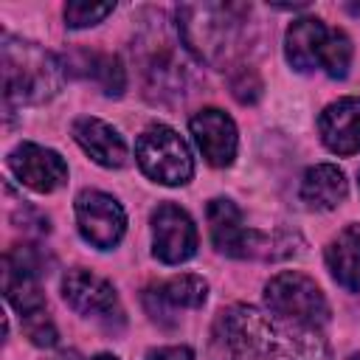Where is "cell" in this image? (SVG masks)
<instances>
[{"mask_svg": "<svg viewBox=\"0 0 360 360\" xmlns=\"http://www.w3.org/2000/svg\"><path fill=\"white\" fill-rule=\"evenodd\" d=\"M208 231H211V242L219 253L233 256V259H245L248 250V239H250V228L242 219V211L225 200L217 197L208 202Z\"/></svg>", "mask_w": 360, "mask_h": 360, "instance_id": "9a60e30c", "label": "cell"}, {"mask_svg": "<svg viewBox=\"0 0 360 360\" xmlns=\"http://www.w3.org/2000/svg\"><path fill=\"white\" fill-rule=\"evenodd\" d=\"M143 360H194V352L188 346H160L146 352Z\"/></svg>", "mask_w": 360, "mask_h": 360, "instance_id": "603a6c76", "label": "cell"}, {"mask_svg": "<svg viewBox=\"0 0 360 360\" xmlns=\"http://www.w3.org/2000/svg\"><path fill=\"white\" fill-rule=\"evenodd\" d=\"M231 93H233V98L242 101V104L259 101V96H262V79H259V73H256L253 68H239V70L231 76Z\"/></svg>", "mask_w": 360, "mask_h": 360, "instance_id": "44dd1931", "label": "cell"}, {"mask_svg": "<svg viewBox=\"0 0 360 360\" xmlns=\"http://www.w3.org/2000/svg\"><path fill=\"white\" fill-rule=\"evenodd\" d=\"M284 56L298 73L323 70L329 79H343L352 65V39L318 17H301L287 28Z\"/></svg>", "mask_w": 360, "mask_h": 360, "instance_id": "277c9868", "label": "cell"}, {"mask_svg": "<svg viewBox=\"0 0 360 360\" xmlns=\"http://www.w3.org/2000/svg\"><path fill=\"white\" fill-rule=\"evenodd\" d=\"M11 174L37 194H51L68 183V163L59 152L39 143H20L8 152Z\"/></svg>", "mask_w": 360, "mask_h": 360, "instance_id": "30bf717a", "label": "cell"}, {"mask_svg": "<svg viewBox=\"0 0 360 360\" xmlns=\"http://www.w3.org/2000/svg\"><path fill=\"white\" fill-rule=\"evenodd\" d=\"M245 6H225V3H202V6H180L177 8V34L197 56L211 68L225 65L233 53L239 31H242Z\"/></svg>", "mask_w": 360, "mask_h": 360, "instance_id": "3957f363", "label": "cell"}, {"mask_svg": "<svg viewBox=\"0 0 360 360\" xmlns=\"http://www.w3.org/2000/svg\"><path fill=\"white\" fill-rule=\"evenodd\" d=\"M208 298V281L194 273L172 276L166 281H158L146 287L143 292V307L155 321H163L169 312L177 309H197Z\"/></svg>", "mask_w": 360, "mask_h": 360, "instance_id": "7c38bea8", "label": "cell"}, {"mask_svg": "<svg viewBox=\"0 0 360 360\" xmlns=\"http://www.w3.org/2000/svg\"><path fill=\"white\" fill-rule=\"evenodd\" d=\"M22 329H25V335H28V340H31L34 346H42V349L56 346V338H59V335H56V326H53V321L48 318V312L22 321Z\"/></svg>", "mask_w": 360, "mask_h": 360, "instance_id": "7402d4cb", "label": "cell"}, {"mask_svg": "<svg viewBox=\"0 0 360 360\" xmlns=\"http://www.w3.org/2000/svg\"><path fill=\"white\" fill-rule=\"evenodd\" d=\"M56 360H70V357H56Z\"/></svg>", "mask_w": 360, "mask_h": 360, "instance_id": "d4e9b609", "label": "cell"}, {"mask_svg": "<svg viewBox=\"0 0 360 360\" xmlns=\"http://www.w3.org/2000/svg\"><path fill=\"white\" fill-rule=\"evenodd\" d=\"M93 360H118V357H112V354H96Z\"/></svg>", "mask_w": 360, "mask_h": 360, "instance_id": "cb8c5ba5", "label": "cell"}, {"mask_svg": "<svg viewBox=\"0 0 360 360\" xmlns=\"http://www.w3.org/2000/svg\"><path fill=\"white\" fill-rule=\"evenodd\" d=\"M152 253L163 264H183L197 253V225L174 202H163L152 214Z\"/></svg>", "mask_w": 360, "mask_h": 360, "instance_id": "9c48e42d", "label": "cell"}, {"mask_svg": "<svg viewBox=\"0 0 360 360\" xmlns=\"http://www.w3.org/2000/svg\"><path fill=\"white\" fill-rule=\"evenodd\" d=\"M321 141L335 155H354L360 152V98L346 96L323 107L318 118Z\"/></svg>", "mask_w": 360, "mask_h": 360, "instance_id": "4fadbf2b", "label": "cell"}, {"mask_svg": "<svg viewBox=\"0 0 360 360\" xmlns=\"http://www.w3.org/2000/svg\"><path fill=\"white\" fill-rule=\"evenodd\" d=\"M3 292H6V301L20 312L22 321L48 312L45 309V295H42V287H39V273L20 264L8 253H6V270H3Z\"/></svg>", "mask_w": 360, "mask_h": 360, "instance_id": "2e32d148", "label": "cell"}, {"mask_svg": "<svg viewBox=\"0 0 360 360\" xmlns=\"http://www.w3.org/2000/svg\"><path fill=\"white\" fill-rule=\"evenodd\" d=\"M115 3H84V0H73L65 6V22L68 28H87L101 22L107 14H112Z\"/></svg>", "mask_w": 360, "mask_h": 360, "instance_id": "ffe728a7", "label": "cell"}, {"mask_svg": "<svg viewBox=\"0 0 360 360\" xmlns=\"http://www.w3.org/2000/svg\"><path fill=\"white\" fill-rule=\"evenodd\" d=\"M349 183L343 169L335 163H318L309 166L301 177V200L315 211H332L346 200Z\"/></svg>", "mask_w": 360, "mask_h": 360, "instance_id": "ac0fdd59", "label": "cell"}, {"mask_svg": "<svg viewBox=\"0 0 360 360\" xmlns=\"http://www.w3.org/2000/svg\"><path fill=\"white\" fill-rule=\"evenodd\" d=\"M73 141L104 169H121L129 160V149L127 141L121 138V132L93 115H82L73 121Z\"/></svg>", "mask_w": 360, "mask_h": 360, "instance_id": "5bb4252c", "label": "cell"}, {"mask_svg": "<svg viewBox=\"0 0 360 360\" xmlns=\"http://www.w3.org/2000/svg\"><path fill=\"white\" fill-rule=\"evenodd\" d=\"M211 352L214 360H329L318 329L262 315L245 304L219 312Z\"/></svg>", "mask_w": 360, "mask_h": 360, "instance_id": "6da1fadb", "label": "cell"}, {"mask_svg": "<svg viewBox=\"0 0 360 360\" xmlns=\"http://www.w3.org/2000/svg\"><path fill=\"white\" fill-rule=\"evenodd\" d=\"M135 160L141 172L160 186H183L194 174V158L188 143L166 124H152L138 135Z\"/></svg>", "mask_w": 360, "mask_h": 360, "instance_id": "5b68a950", "label": "cell"}, {"mask_svg": "<svg viewBox=\"0 0 360 360\" xmlns=\"http://www.w3.org/2000/svg\"><path fill=\"white\" fill-rule=\"evenodd\" d=\"M76 225L84 242L98 250H110L124 239L127 214L112 194L87 188L76 197Z\"/></svg>", "mask_w": 360, "mask_h": 360, "instance_id": "52a82bcc", "label": "cell"}, {"mask_svg": "<svg viewBox=\"0 0 360 360\" xmlns=\"http://www.w3.org/2000/svg\"><path fill=\"white\" fill-rule=\"evenodd\" d=\"M326 267L332 278L352 290L360 292V225L343 228L326 248Z\"/></svg>", "mask_w": 360, "mask_h": 360, "instance_id": "d6986e66", "label": "cell"}, {"mask_svg": "<svg viewBox=\"0 0 360 360\" xmlns=\"http://www.w3.org/2000/svg\"><path fill=\"white\" fill-rule=\"evenodd\" d=\"M65 70L82 79H90L101 87L107 96H121L127 87V73L121 68V59L112 53H98V51H76L65 59Z\"/></svg>", "mask_w": 360, "mask_h": 360, "instance_id": "e0dca14e", "label": "cell"}, {"mask_svg": "<svg viewBox=\"0 0 360 360\" xmlns=\"http://www.w3.org/2000/svg\"><path fill=\"white\" fill-rule=\"evenodd\" d=\"M264 304L276 318L301 323L309 329H321L329 321L326 295L309 276L295 270L278 273L264 284Z\"/></svg>", "mask_w": 360, "mask_h": 360, "instance_id": "8992f818", "label": "cell"}, {"mask_svg": "<svg viewBox=\"0 0 360 360\" xmlns=\"http://www.w3.org/2000/svg\"><path fill=\"white\" fill-rule=\"evenodd\" d=\"M62 298L68 301L70 309H76L79 315L93 318L104 326L124 321V309L118 304L115 287L90 270H82V267L68 270L62 278Z\"/></svg>", "mask_w": 360, "mask_h": 360, "instance_id": "ba28073f", "label": "cell"}, {"mask_svg": "<svg viewBox=\"0 0 360 360\" xmlns=\"http://www.w3.org/2000/svg\"><path fill=\"white\" fill-rule=\"evenodd\" d=\"M3 96L6 104H39L59 93L65 65L37 42L3 37Z\"/></svg>", "mask_w": 360, "mask_h": 360, "instance_id": "7a4b0ae2", "label": "cell"}, {"mask_svg": "<svg viewBox=\"0 0 360 360\" xmlns=\"http://www.w3.org/2000/svg\"><path fill=\"white\" fill-rule=\"evenodd\" d=\"M188 129L194 135V143L200 146L205 163L222 169V166H231L233 158H236V146H239V138H236V124L228 112L217 110V107H208V110H200L191 121H188Z\"/></svg>", "mask_w": 360, "mask_h": 360, "instance_id": "8fae6325", "label": "cell"}]
</instances>
